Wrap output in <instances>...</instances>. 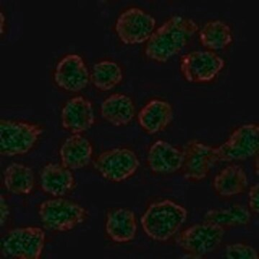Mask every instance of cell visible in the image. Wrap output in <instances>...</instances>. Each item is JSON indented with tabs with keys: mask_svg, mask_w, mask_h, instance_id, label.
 Returning <instances> with one entry per match:
<instances>
[{
	"mask_svg": "<svg viewBox=\"0 0 259 259\" xmlns=\"http://www.w3.org/2000/svg\"><path fill=\"white\" fill-rule=\"evenodd\" d=\"M90 79L88 67L77 54H68L56 66L54 80L59 88L78 93L87 88Z\"/></svg>",
	"mask_w": 259,
	"mask_h": 259,
	"instance_id": "12",
	"label": "cell"
},
{
	"mask_svg": "<svg viewBox=\"0 0 259 259\" xmlns=\"http://www.w3.org/2000/svg\"><path fill=\"white\" fill-rule=\"evenodd\" d=\"M139 166L137 155L125 148L104 151L94 161V167L101 176L113 182H121L130 178Z\"/></svg>",
	"mask_w": 259,
	"mask_h": 259,
	"instance_id": "7",
	"label": "cell"
},
{
	"mask_svg": "<svg viewBox=\"0 0 259 259\" xmlns=\"http://www.w3.org/2000/svg\"><path fill=\"white\" fill-rule=\"evenodd\" d=\"M224 59L212 51H192L181 58L180 70L191 83L212 81L225 67Z\"/></svg>",
	"mask_w": 259,
	"mask_h": 259,
	"instance_id": "10",
	"label": "cell"
},
{
	"mask_svg": "<svg viewBox=\"0 0 259 259\" xmlns=\"http://www.w3.org/2000/svg\"><path fill=\"white\" fill-rule=\"evenodd\" d=\"M0 20H1V24H0V32H1V34L3 33V28H4L5 25V16L3 14V13H0Z\"/></svg>",
	"mask_w": 259,
	"mask_h": 259,
	"instance_id": "28",
	"label": "cell"
},
{
	"mask_svg": "<svg viewBox=\"0 0 259 259\" xmlns=\"http://www.w3.org/2000/svg\"><path fill=\"white\" fill-rule=\"evenodd\" d=\"M147 160L151 171L159 175H168L182 168L183 154L166 141L158 140L150 148Z\"/></svg>",
	"mask_w": 259,
	"mask_h": 259,
	"instance_id": "14",
	"label": "cell"
},
{
	"mask_svg": "<svg viewBox=\"0 0 259 259\" xmlns=\"http://www.w3.org/2000/svg\"><path fill=\"white\" fill-rule=\"evenodd\" d=\"M156 19L139 8H131L121 13L115 23V31L126 45L148 41L156 27Z\"/></svg>",
	"mask_w": 259,
	"mask_h": 259,
	"instance_id": "8",
	"label": "cell"
},
{
	"mask_svg": "<svg viewBox=\"0 0 259 259\" xmlns=\"http://www.w3.org/2000/svg\"><path fill=\"white\" fill-rule=\"evenodd\" d=\"M173 118V109L164 100H151L138 115L140 126L150 135L156 134L166 129Z\"/></svg>",
	"mask_w": 259,
	"mask_h": 259,
	"instance_id": "15",
	"label": "cell"
},
{
	"mask_svg": "<svg viewBox=\"0 0 259 259\" xmlns=\"http://www.w3.org/2000/svg\"><path fill=\"white\" fill-rule=\"evenodd\" d=\"M101 114L105 120L116 127L128 125L135 116L134 102L124 94H113L102 102Z\"/></svg>",
	"mask_w": 259,
	"mask_h": 259,
	"instance_id": "19",
	"label": "cell"
},
{
	"mask_svg": "<svg viewBox=\"0 0 259 259\" xmlns=\"http://www.w3.org/2000/svg\"><path fill=\"white\" fill-rule=\"evenodd\" d=\"M250 209L252 212H259V185L252 186L249 191V201H248Z\"/></svg>",
	"mask_w": 259,
	"mask_h": 259,
	"instance_id": "26",
	"label": "cell"
},
{
	"mask_svg": "<svg viewBox=\"0 0 259 259\" xmlns=\"http://www.w3.org/2000/svg\"><path fill=\"white\" fill-rule=\"evenodd\" d=\"M226 257L228 259H258V253L250 245L242 243H233L228 245Z\"/></svg>",
	"mask_w": 259,
	"mask_h": 259,
	"instance_id": "25",
	"label": "cell"
},
{
	"mask_svg": "<svg viewBox=\"0 0 259 259\" xmlns=\"http://www.w3.org/2000/svg\"><path fill=\"white\" fill-rule=\"evenodd\" d=\"M42 133L36 124L2 119L0 154L8 157L25 154L33 148Z\"/></svg>",
	"mask_w": 259,
	"mask_h": 259,
	"instance_id": "3",
	"label": "cell"
},
{
	"mask_svg": "<svg viewBox=\"0 0 259 259\" xmlns=\"http://www.w3.org/2000/svg\"><path fill=\"white\" fill-rule=\"evenodd\" d=\"M38 214L46 228L58 232L71 231L81 224L87 216L86 209L82 206L61 198L42 202Z\"/></svg>",
	"mask_w": 259,
	"mask_h": 259,
	"instance_id": "4",
	"label": "cell"
},
{
	"mask_svg": "<svg viewBox=\"0 0 259 259\" xmlns=\"http://www.w3.org/2000/svg\"><path fill=\"white\" fill-rule=\"evenodd\" d=\"M123 79L122 69L118 64L110 61H103L94 66L91 80L94 86L100 91H110Z\"/></svg>",
	"mask_w": 259,
	"mask_h": 259,
	"instance_id": "23",
	"label": "cell"
},
{
	"mask_svg": "<svg viewBox=\"0 0 259 259\" xmlns=\"http://www.w3.org/2000/svg\"><path fill=\"white\" fill-rule=\"evenodd\" d=\"M135 213L127 208H118L107 214L105 230L107 236L116 243H127L133 241L137 232Z\"/></svg>",
	"mask_w": 259,
	"mask_h": 259,
	"instance_id": "16",
	"label": "cell"
},
{
	"mask_svg": "<svg viewBox=\"0 0 259 259\" xmlns=\"http://www.w3.org/2000/svg\"><path fill=\"white\" fill-rule=\"evenodd\" d=\"M187 210L173 201L151 204L141 218L143 230L154 241H168L175 236L187 218Z\"/></svg>",
	"mask_w": 259,
	"mask_h": 259,
	"instance_id": "2",
	"label": "cell"
},
{
	"mask_svg": "<svg viewBox=\"0 0 259 259\" xmlns=\"http://www.w3.org/2000/svg\"><path fill=\"white\" fill-rule=\"evenodd\" d=\"M9 206L7 204L6 201L3 195L0 196V224L3 226L9 217Z\"/></svg>",
	"mask_w": 259,
	"mask_h": 259,
	"instance_id": "27",
	"label": "cell"
},
{
	"mask_svg": "<svg viewBox=\"0 0 259 259\" xmlns=\"http://www.w3.org/2000/svg\"><path fill=\"white\" fill-rule=\"evenodd\" d=\"M4 185L10 193L29 194L33 190L35 178L30 167L23 163H13L4 171Z\"/></svg>",
	"mask_w": 259,
	"mask_h": 259,
	"instance_id": "21",
	"label": "cell"
},
{
	"mask_svg": "<svg viewBox=\"0 0 259 259\" xmlns=\"http://www.w3.org/2000/svg\"><path fill=\"white\" fill-rule=\"evenodd\" d=\"M198 30V25L192 19L180 15L171 17L153 32L145 54L156 62H166L185 48Z\"/></svg>",
	"mask_w": 259,
	"mask_h": 259,
	"instance_id": "1",
	"label": "cell"
},
{
	"mask_svg": "<svg viewBox=\"0 0 259 259\" xmlns=\"http://www.w3.org/2000/svg\"><path fill=\"white\" fill-rule=\"evenodd\" d=\"M46 234L38 227L27 226L10 231L2 245L5 257L38 259L44 250Z\"/></svg>",
	"mask_w": 259,
	"mask_h": 259,
	"instance_id": "5",
	"label": "cell"
},
{
	"mask_svg": "<svg viewBox=\"0 0 259 259\" xmlns=\"http://www.w3.org/2000/svg\"><path fill=\"white\" fill-rule=\"evenodd\" d=\"M61 122L63 127L73 134L88 131L95 123V113L91 102L81 96L70 99L63 107Z\"/></svg>",
	"mask_w": 259,
	"mask_h": 259,
	"instance_id": "13",
	"label": "cell"
},
{
	"mask_svg": "<svg viewBox=\"0 0 259 259\" xmlns=\"http://www.w3.org/2000/svg\"><path fill=\"white\" fill-rule=\"evenodd\" d=\"M259 127L255 123L237 128L224 144L216 148L218 161H243L258 152Z\"/></svg>",
	"mask_w": 259,
	"mask_h": 259,
	"instance_id": "9",
	"label": "cell"
},
{
	"mask_svg": "<svg viewBox=\"0 0 259 259\" xmlns=\"http://www.w3.org/2000/svg\"><path fill=\"white\" fill-rule=\"evenodd\" d=\"M248 182L246 174L238 165H231L223 168L214 177L213 187L221 197H230L245 192Z\"/></svg>",
	"mask_w": 259,
	"mask_h": 259,
	"instance_id": "20",
	"label": "cell"
},
{
	"mask_svg": "<svg viewBox=\"0 0 259 259\" xmlns=\"http://www.w3.org/2000/svg\"><path fill=\"white\" fill-rule=\"evenodd\" d=\"M224 235L223 226L208 222L199 223L182 231L178 243L189 254L196 258H202L217 249Z\"/></svg>",
	"mask_w": 259,
	"mask_h": 259,
	"instance_id": "6",
	"label": "cell"
},
{
	"mask_svg": "<svg viewBox=\"0 0 259 259\" xmlns=\"http://www.w3.org/2000/svg\"><path fill=\"white\" fill-rule=\"evenodd\" d=\"M184 175L187 180L199 182L205 179L218 161L216 148L197 140L189 141L184 147Z\"/></svg>",
	"mask_w": 259,
	"mask_h": 259,
	"instance_id": "11",
	"label": "cell"
},
{
	"mask_svg": "<svg viewBox=\"0 0 259 259\" xmlns=\"http://www.w3.org/2000/svg\"><path fill=\"white\" fill-rule=\"evenodd\" d=\"M206 222L221 226H245L250 221V213L248 209L239 204L229 208L210 209L204 215Z\"/></svg>",
	"mask_w": 259,
	"mask_h": 259,
	"instance_id": "24",
	"label": "cell"
},
{
	"mask_svg": "<svg viewBox=\"0 0 259 259\" xmlns=\"http://www.w3.org/2000/svg\"><path fill=\"white\" fill-rule=\"evenodd\" d=\"M74 185L73 174L63 165L49 163L42 168L40 186L46 193L54 197H63L72 190Z\"/></svg>",
	"mask_w": 259,
	"mask_h": 259,
	"instance_id": "18",
	"label": "cell"
},
{
	"mask_svg": "<svg viewBox=\"0 0 259 259\" xmlns=\"http://www.w3.org/2000/svg\"><path fill=\"white\" fill-rule=\"evenodd\" d=\"M199 40L204 47L211 50H221L233 41L231 27L222 20H211L199 31Z\"/></svg>",
	"mask_w": 259,
	"mask_h": 259,
	"instance_id": "22",
	"label": "cell"
},
{
	"mask_svg": "<svg viewBox=\"0 0 259 259\" xmlns=\"http://www.w3.org/2000/svg\"><path fill=\"white\" fill-rule=\"evenodd\" d=\"M93 153L91 143L79 134L68 138L59 151L63 166L71 170L80 169L88 166Z\"/></svg>",
	"mask_w": 259,
	"mask_h": 259,
	"instance_id": "17",
	"label": "cell"
}]
</instances>
